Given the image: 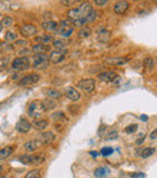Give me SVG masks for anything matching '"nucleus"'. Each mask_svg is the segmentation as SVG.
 <instances>
[{
    "mask_svg": "<svg viewBox=\"0 0 157 178\" xmlns=\"http://www.w3.org/2000/svg\"><path fill=\"white\" fill-rule=\"evenodd\" d=\"M66 53H68L66 48H63V50H54L50 55V57H48V61H50L51 63H54V64L56 63H61L63 59L65 58Z\"/></svg>",
    "mask_w": 157,
    "mask_h": 178,
    "instance_id": "3",
    "label": "nucleus"
},
{
    "mask_svg": "<svg viewBox=\"0 0 157 178\" xmlns=\"http://www.w3.org/2000/svg\"><path fill=\"white\" fill-rule=\"evenodd\" d=\"M144 141H145V135H141V136L138 138V140H136V144L140 145L141 143H144Z\"/></svg>",
    "mask_w": 157,
    "mask_h": 178,
    "instance_id": "49",
    "label": "nucleus"
},
{
    "mask_svg": "<svg viewBox=\"0 0 157 178\" xmlns=\"http://www.w3.org/2000/svg\"><path fill=\"white\" fill-rule=\"evenodd\" d=\"M15 50V46L8 43H0V52L3 53H10Z\"/></svg>",
    "mask_w": 157,
    "mask_h": 178,
    "instance_id": "25",
    "label": "nucleus"
},
{
    "mask_svg": "<svg viewBox=\"0 0 157 178\" xmlns=\"http://www.w3.org/2000/svg\"><path fill=\"white\" fill-rule=\"evenodd\" d=\"M36 33H37V28L35 26H33V24H25V26H23L21 28V34L23 36H27V38L34 36Z\"/></svg>",
    "mask_w": 157,
    "mask_h": 178,
    "instance_id": "11",
    "label": "nucleus"
},
{
    "mask_svg": "<svg viewBox=\"0 0 157 178\" xmlns=\"http://www.w3.org/2000/svg\"><path fill=\"white\" fill-rule=\"evenodd\" d=\"M94 4L98 5V6H104V5L107 4V0H95Z\"/></svg>",
    "mask_w": 157,
    "mask_h": 178,
    "instance_id": "47",
    "label": "nucleus"
},
{
    "mask_svg": "<svg viewBox=\"0 0 157 178\" xmlns=\"http://www.w3.org/2000/svg\"><path fill=\"white\" fill-rule=\"evenodd\" d=\"M64 95L73 102H77L78 100H80V92H77L76 88L71 87V86L64 88Z\"/></svg>",
    "mask_w": 157,
    "mask_h": 178,
    "instance_id": "9",
    "label": "nucleus"
},
{
    "mask_svg": "<svg viewBox=\"0 0 157 178\" xmlns=\"http://www.w3.org/2000/svg\"><path fill=\"white\" fill-rule=\"evenodd\" d=\"M78 87L85 92H92L95 87V81L94 79H85L78 83Z\"/></svg>",
    "mask_w": 157,
    "mask_h": 178,
    "instance_id": "6",
    "label": "nucleus"
},
{
    "mask_svg": "<svg viewBox=\"0 0 157 178\" xmlns=\"http://www.w3.org/2000/svg\"><path fill=\"white\" fill-rule=\"evenodd\" d=\"M112 153H114V148H111V147H104V148H102V150H100V154L103 156H109Z\"/></svg>",
    "mask_w": 157,
    "mask_h": 178,
    "instance_id": "38",
    "label": "nucleus"
},
{
    "mask_svg": "<svg viewBox=\"0 0 157 178\" xmlns=\"http://www.w3.org/2000/svg\"><path fill=\"white\" fill-rule=\"evenodd\" d=\"M128 7H129V3L128 1H123V0H122V1H117L115 4L114 11L117 15H123L127 10H128Z\"/></svg>",
    "mask_w": 157,
    "mask_h": 178,
    "instance_id": "12",
    "label": "nucleus"
},
{
    "mask_svg": "<svg viewBox=\"0 0 157 178\" xmlns=\"http://www.w3.org/2000/svg\"><path fill=\"white\" fill-rule=\"evenodd\" d=\"M45 95L47 97H50L51 100H56V98H61L62 97V92L56 90V88H46V90H45Z\"/></svg>",
    "mask_w": 157,
    "mask_h": 178,
    "instance_id": "19",
    "label": "nucleus"
},
{
    "mask_svg": "<svg viewBox=\"0 0 157 178\" xmlns=\"http://www.w3.org/2000/svg\"><path fill=\"white\" fill-rule=\"evenodd\" d=\"M91 155H94V156H97V153H95V152H91Z\"/></svg>",
    "mask_w": 157,
    "mask_h": 178,
    "instance_id": "56",
    "label": "nucleus"
},
{
    "mask_svg": "<svg viewBox=\"0 0 157 178\" xmlns=\"http://www.w3.org/2000/svg\"><path fill=\"white\" fill-rule=\"evenodd\" d=\"M42 28L45 31H48V32H53L56 29H58V23L54 22V21H45L42 23Z\"/></svg>",
    "mask_w": 157,
    "mask_h": 178,
    "instance_id": "22",
    "label": "nucleus"
},
{
    "mask_svg": "<svg viewBox=\"0 0 157 178\" xmlns=\"http://www.w3.org/2000/svg\"><path fill=\"white\" fill-rule=\"evenodd\" d=\"M35 41L37 44H42V45H46L50 41H52V36L48 35V34H44V35H39V36H35Z\"/></svg>",
    "mask_w": 157,
    "mask_h": 178,
    "instance_id": "23",
    "label": "nucleus"
},
{
    "mask_svg": "<svg viewBox=\"0 0 157 178\" xmlns=\"http://www.w3.org/2000/svg\"><path fill=\"white\" fill-rule=\"evenodd\" d=\"M110 38H111V32L107 31L106 28L102 27V28H99L97 31V39H98V41L106 43V41H109Z\"/></svg>",
    "mask_w": 157,
    "mask_h": 178,
    "instance_id": "8",
    "label": "nucleus"
},
{
    "mask_svg": "<svg viewBox=\"0 0 157 178\" xmlns=\"http://www.w3.org/2000/svg\"><path fill=\"white\" fill-rule=\"evenodd\" d=\"M129 62L128 57H107L104 59V63L109 66H122Z\"/></svg>",
    "mask_w": 157,
    "mask_h": 178,
    "instance_id": "5",
    "label": "nucleus"
},
{
    "mask_svg": "<svg viewBox=\"0 0 157 178\" xmlns=\"http://www.w3.org/2000/svg\"><path fill=\"white\" fill-rule=\"evenodd\" d=\"M116 137H117V131H116V130H111V131L109 132V135L104 136L105 140H114V138H116Z\"/></svg>",
    "mask_w": 157,
    "mask_h": 178,
    "instance_id": "44",
    "label": "nucleus"
},
{
    "mask_svg": "<svg viewBox=\"0 0 157 178\" xmlns=\"http://www.w3.org/2000/svg\"><path fill=\"white\" fill-rule=\"evenodd\" d=\"M54 133L51 132V131H46V132H42L40 135V141L44 143V144H51L53 141H54Z\"/></svg>",
    "mask_w": 157,
    "mask_h": 178,
    "instance_id": "14",
    "label": "nucleus"
},
{
    "mask_svg": "<svg viewBox=\"0 0 157 178\" xmlns=\"http://www.w3.org/2000/svg\"><path fill=\"white\" fill-rule=\"evenodd\" d=\"M8 63H10V57L8 56H5L3 58H0V70L4 69V68H6Z\"/></svg>",
    "mask_w": 157,
    "mask_h": 178,
    "instance_id": "39",
    "label": "nucleus"
},
{
    "mask_svg": "<svg viewBox=\"0 0 157 178\" xmlns=\"http://www.w3.org/2000/svg\"><path fill=\"white\" fill-rule=\"evenodd\" d=\"M16 128H17V131L18 132H21V133H27L30 131V128H32V124L29 122L28 120H25V119H21L17 125H16Z\"/></svg>",
    "mask_w": 157,
    "mask_h": 178,
    "instance_id": "10",
    "label": "nucleus"
},
{
    "mask_svg": "<svg viewBox=\"0 0 157 178\" xmlns=\"http://www.w3.org/2000/svg\"><path fill=\"white\" fill-rule=\"evenodd\" d=\"M3 171H4V166L0 165V173H3Z\"/></svg>",
    "mask_w": 157,
    "mask_h": 178,
    "instance_id": "55",
    "label": "nucleus"
},
{
    "mask_svg": "<svg viewBox=\"0 0 157 178\" xmlns=\"http://www.w3.org/2000/svg\"><path fill=\"white\" fill-rule=\"evenodd\" d=\"M16 44H17V45H25L27 43H25L24 40H17V41H16Z\"/></svg>",
    "mask_w": 157,
    "mask_h": 178,
    "instance_id": "53",
    "label": "nucleus"
},
{
    "mask_svg": "<svg viewBox=\"0 0 157 178\" xmlns=\"http://www.w3.org/2000/svg\"><path fill=\"white\" fill-rule=\"evenodd\" d=\"M24 178H41V171L36 169V170H32V171H29Z\"/></svg>",
    "mask_w": 157,
    "mask_h": 178,
    "instance_id": "34",
    "label": "nucleus"
},
{
    "mask_svg": "<svg viewBox=\"0 0 157 178\" xmlns=\"http://www.w3.org/2000/svg\"><path fill=\"white\" fill-rule=\"evenodd\" d=\"M51 119L52 120H54V121H62V122H64V121H66V117H65V115H64V113L63 112H56V113H53L52 115H51Z\"/></svg>",
    "mask_w": 157,
    "mask_h": 178,
    "instance_id": "30",
    "label": "nucleus"
},
{
    "mask_svg": "<svg viewBox=\"0 0 157 178\" xmlns=\"http://www.w3.org/2000/svg\"><path fill=\"white\" fill-rule=\"evenodd\" d=\"M92 34V29L90 28V27H82V28H80L78 29V32H77V36L78 38H81V39H86V38H88Z\"/></svg>",
    "mask_w": 157,
    "mask_h": 178,
    "instance_id": "21",
    "label": "nucleus"
},
{
    "mask_svg": "<svg viewBox=\"0 0 157 178\" xmlns=\"http://www.w3.org/2000/svg\"><path fill=\"white\" fill-rule=\"evenodd\" d=\"M17 39V34H15L13 32H7L5 34V40L8 43V41H15Z\"/></svg>",
    "mask_w": 157,
    "mask_h": 178,
    "instance_id": "41",
    "label": "nucleus"
},
{
    "mask_svg": "<svg viewBox=\"0 0 157 178\" xmlns=\"http://www.w3.org/2000/svg\"><path fill=\"white\" fill-rule=\"evenodd\" d=\"M48 66V57L46 55H35L33 61V68L36 70L45 69Z\"/></svg>",
    "mask_w": 157,
    "mask_h": 178,
    "instance_id": "2",
    "label": "nucleus"
},
{
    "mask_svg": "<svg viewBox=\"0 0 157 178\" xmlns=\"http://www.w3.org/2000/svg\"><path fill=\"white\" fill-rule=\"evenodd\" d=\"M48 45H42V44H35L32 47V51L35 55H46V52L48 51Z\"/></svg>",
    "mask_w": 157,
    "mask_h": 178,
    "instance_id": "17",
    "label": "nucleus"
},
{
    "mask_svg": "<svg viewBox=\"0 0 157 178\" xmlns=\"http://www.w3.org/2000/svg\"><path fill=\"white\" fill-rule=\"evenodd\" d=\"M11 66L15 70L22 72V70H27V69L30 68V62H29L28 57H17L12 61Z\"/></svg>",
    "mask_w": 157,
    "mask_h": 178,
    "instance_id": "1",
    "label": "nucleus"
},
{
    "mask_svg": "<svg viewBox=\"0 0 157 178\" xmlns=\"http://www.w3.org/2000/svg\"><path fill=\"white\" fill-rule=\"evenodd\" d=\"M44 112V108H42V104H41V101H34L29 104L28 107V113L30 116H39V114Z\"/></svg>",
    "mask_w": 157,
    "mask_h": 178,
    "instance_id": "4",
    "label": "nucleus"
},
{
    "mask_svg": "<svg viewBox=\"0 0 157 178\" xmlns=\"http://www.w3.org/2000/svg\"><path fill=\"white\" fill-rule=\"evenodd\" d=\"M109 172H110L109 167H104V166H102V167H98V169L94 171V176L98 177V178H102V177L107 176V174H109Z\"/></svg>",
    "mask_w": 157,
    "mask_h": 178,
    "instance_id": "24",
    "label": "nucleus"
},
{
    "mask_svg": "<svg viewBox=\"0 0 157 178\" xmlns=\"http://www.w3.org/2000/svg\"><path fill=\"white\" fill-rule=\"evenodd\" d=\"M46 160V156L44 154H37V155H33V165H40L44 164Z\"/></svg>",
    "mask_w": 157,
    "mask_h": 178,
    "instance_id": "32",
    "label": "nucleus"
},
{
    "mask_svg": "<svg viewBox=\"0 0 157 178\" xmlns=\"http://www.w3.org/2000/svg\"><path fill=\"white\" fill-rule=\"evenodd\" d=\"M13 149H15V147H13V145H7V147L3 148V149L0 150V161L6 160L7 157L13 153Z\"/></svg>",
    "mask_w": 157,
    "mask_h": 178,
    "instance_id": "16",
    "label": "nucleus"
},
{
    "mask_svg": "<svg viewBox=\"0 0 157 178\" xmlns=\"http://www.w3.org/2000/svg\"><path fill=\"white\" fill-rule=\"evenodd\" d=\"M140 119H141V120H148V116H146V115H141Z\"/></svg>",
    "mask_w": 157,
    "mask_h": 178,
    "instance_id": "54",
    "label": "nucleus"
},
{
    "mask_svg": "<svg viewBox=\"0 0 157 178\" xmlns=\"http://www.w3.org/2000/svg\"><path fill=\"white\" fill-rule=\"evenodd\" d=\"M98 78H99L100 80L104 81V83H111L114 79L116 78V73H115V72H111V70L102 72V73L98 74Z\"/></svg>",
    "mask_w": 157,
    "mask_h": 178,
    "instance_id": "13",
    "label": "nucleus"
},
{
    "mask_svg": "<svg viewBox=\"0 0 157 178\" xmlns=\"http://www.w3.org/2000/svg\"><path fill=\"white\" fill-rule=\"evenodd\" d=\"M61 4H63L64 6H70V5L74 4V1H69V0H62Z\"/></svg>",
    "mask_w": 157,
    "mask_h": 178,
    "instance_id": "51",
    "label": "nucleus"
},
{
    "mask_svg": "<svg viewBox=\"0 0 157 178\" xmlns=\"http://www.w3.org/2000/svg\"><path fill=\"white\" fill-rule=\"evenodd\" d=\"M74 32V29L70 27V28H59V29H56V33L62 36L63 39H66V38H69Z\"/></svg>",
    "mask_w": 157,
    "mask_h": 178,
    "instance_id": "18",
    "label": "nucleus"
},
{
    "mask_svg": "<svg viewBox=\"0 0 157 178\" xmlns=\"http://www.w3.org/2000/svg\"><path fill=\"white\" fill-rule=\"evenodd\" d=\"M29 53H30V50H28V48H24V50L19 51V55H21V57H27Z\"/></svg>",
    "mask_w": 157,
    "mask_h": 178,
    "instance_id": "46",
    "label": "nucleus"
},
{
    "mask_svg": "<svg viewBox=\"0 0 157 178\" xmlns=\"http://www.w3.org/2000/svg\"><path fill=\"white\" fill-rule=\"evenodd\" d=\"M41 104H42V108H44V112H45V110L54 109L56 105H57V103H56L53 100H45V101L41 102Z\"/></svg>",
    "mask_w": 157,
    "mask_h": 178,
    "instance_id": "29",
    "label": "nucleus"
},
{
    "mask_svg": "<svg viewBox=\"0 0 157 178\" xmlns=\"http://www.w3.org/2000/svg\"><path fill=\"white\" fill-rule=\"evenodd\" d=\"M39 79H40V75H39V74H29V75L22 78L21 80H19L18 85H21V86L33 85V84H36L39 81Z\"/></svg>",
    "mask_w": 157,
    "mask_h": 178,
    "instance_id": "7",
    "label": "nucleus"
},
{
    "mask_svg": "<svg viewBox=\"0 0 157 178\" xmlns=\"http://www.w3.org/2000/svg\"><path fill=\"white\" fill-rule=\"evenodd\" d=\"M33 126L36 128V130L42 131V130H45V128L48 126V121L45 120V119H41V120H35L33 122Z\"/></svg>",
    "mask_w": 157,
    "mask_h": 178,
    "instance_id": "26",
    "label": "nucleus"
},
{
    "mask_svg": "<svg viewBox=\"0 0 157 178\" xmlns=\"http://www.w3.org/2000/svg\"><path fill=\"white\" fill-rule=\"evenodd\" d=\"M86 23H87V19L86 18H80V19H76V21H73V24L75 27H81V26H83Z\"/></svg>",
    "mask_w": 157,
    "mask_h": 178,
    "instance_id": "43",
    "label": "nucleus"
},
{
    "mask_svg": "<svg viewBox=\"0 0 157 178\" xmlns=\"http://www.w3.org/2000/svg\"><path fill=\"white\" fill-rule=\"evenodd\" d=\"M114 85H121V83H122V78L121 76H119V75H116V78L114 79V80L111 81Z\"/></svg>",
    "mask_w": 157,
    "mask_h": 178,
    "instance_id": "45",
    "label": "nucleus"
},
{
    "mask_svg": "<svg viewBox=\"0 0 157 178\" xmlns=\"http://www.w3.org/2000/svg\"><path fill=\"white\" fill-rule=\"evenodd\" d=\"M136 130H138V125H136V124H132V125H128L124 128V132L126 133H134Z\"/></svg>",
    "mask_w": 157,
    "mask_h": 178,
    "instance_id": "40",
    "label": "nucleus"
},
{
    "mask_svg": "<svg viewBox=\"0 0 157 178\" xmlns=\"http://www.w3.org/2000/svg\"><path fill=\"white\" fill-rule=\"evenodd\" d=\"M68 45V41L65 39H54L53 40V46L56 47V50H63Z\"/></svg>",
    "mask_w": 157,
    "mask_h": 178,
    "instance_id": "27",
    "label": "nucleus"
},
{
    "mask_svg": "<svg viewBox=\"0 0 157 178\" xmlns=\"http://www.w3.org/2000/svg\"><path fill=\"white\" fill-rule=\"evenodd\" d=\"M51 16H52V14H51V12H45V14H44V18L46 19V21H51V19H50V18H51Z\"/></svg>",
    "mask_w": 157,
    "mask_h": 178,
    "instance_id": "52",
    "label": "nucleus"
},
{
    "mask_svg": "<svg viewBox=\"0 0 157 178\" xmlns=\"http://www.w3.org/2000/svg\"><path fill=\"white\" fill-rule=\"evenodd\" d=\"M73 24L71 19L66 18V19H61L59 23H58V26H61V28H70V26Z\"/></svg>",
    "mask_w": 157,
    "mask_h": 178,
    "instance_id": "37",
    "label": "nucleus"
},
{
    "mask_svg": "<svg viewBox=\"0 0 157 178\" xmlns=\"http://www.w3.org/2000/svg\"><path fill=\"white\" fill-rule=\"evenodd\" d=\"M153 153H155V148H144V149L141 150V153H140V156L143 157V159H146V157L151 156Z\"/></svg>",
    "mask_w": 157,
    "mask_h": 178,
    "instance_id": "35",
    "label": "nucleus"
},
{
    "mask_svg": "<svg viewBox=\"0 0 157 178\" xmlns=\"http://www.w3.org/2000/svg\"><path fill=\"white\" fill-rule=\"evenodd\" d=\"M18 160L24 165H33V155H21Z\"/></svg>",
    "mask_w": 157,
    "mask_h": 178,
    "instance_id": "33",
    "label": "nucleus"
},
{
    "mask_svg": "<svg viewBox=\"0 0 157 178\" xmlns=\"http://www.w3.org/2000/svg\"><path fill=\"white\" fill-rule=\"evenodd\" d=\"M144 66L148 69H152L155 67V59L152 57H146L144 59Z\"/></svg>",
    "mask_w": 157,
    "mask_h": 178,
    "instance_id": "36",
    "label": "nucleus"
},
{
    "mask_svg": "<svg viewBox=\"0 0 157 178\" xmlns=\"http://www.w3.org/2000/svg\"><path fill=\"white\" fill-rule=\"evenodd\" d=\"M150 138H151V141H156V140H157V131H156V130H153V131L151 132Z\"/></svg>",
    "mask_w": 157,
    "mask_h": 178,
    "instance_id": "50",
    "label": "nucleus"
},
{
    "mask_svg": "<svg viewBox=\"0 0 157 178\" xmlns=\"http://www.w3.org/2000/svg\"><path fill=\"white\" fill-rule=\"evenodd\" d=\"M13 26V18L11 16H5L1 19V27L3 28H10Z\"/></svg>",
    "mask_w": 157,
    "mask_h": 178,
    "instance_id": "31",
    "label": "nucleus"
},
{
    "mask_svg": "<svg viewBox=\"0 0 157 178\" xmlns=\"http://www.w3.org/2000/svg\"><path fill=\"white\" fill-rule=\"evenodd\" d=\"M97 11H95V10H92V11L90 12V14H88L87 15V17H86V19H87V22H93L94 21V19L97 18Z\"/></svg>",
    "mask_w": 157,
    "mask_h": 178,
    "instance_id": "42",
    "label": "nucleus"
},
{
    "mask_svg": "<svg viewBox=\"0 0 157 178\" xmlns=\"http://www.w3.org/2000/svg\"><path fill=\"white\" fill-rule=\"evenodd\" d=\"M68 17L69 19H73V21H76V19H80V18H83L81 12L78 11V9H70L69 11H68Z\"/></svg>",
    "mask_w": 157,
    "mask_h": 178,
    "instance_id": "20",
    "label": "nucleus"
},
{
    "mask_svg": "<svg viewBox=\"0 0 157 178\" xmlns=\"http://www.w3.org/2000/svg\"><path fill=\"white\" fill-rule=\"evenodd\" d=\"M78 9V11L81 12V15H82V17L83 18H86L87 17V15L90 14L92 10H93V7H92V5H91V3H88V1H85V3H82L80 6L77 7Z\"/></svg>",
    "mask_w": 157,
    "mask_h": 178,
    "instance_id": "15",
    "label": "nucleus"
},
{
    "mask_svg": "<svg viewBox=\"0 0 157 178\" xmlns=\"http://www.w3.org/2000/svg\"><path fill=\"white\" fill-rule=\"evenodd\" d=\"M24 149L28 152V153H33L36 150V148H37V142L36 141H28L24 143Z\"/></svg>",
    "mask_w": 157,
    "mask_h": 178,
    "instance_id": "28",
    "label": "nucleus"
},
{
    "mask_svg": "<svg viewBox=\"0 0 157 178\" xmlns=\"http://www.w3.org/2000/svg\"><path fill=\"white\" fill-rule=\"evenodd\" d=\"M131 177H132V178H144V177H145V174H144V173H141V172H138V173H133Z\"/></svg>",
    "mask_w": 157,
    "mask_h": 178,
    "instance_id": "48",
    "label": "nucleus"
}]
</instances>
